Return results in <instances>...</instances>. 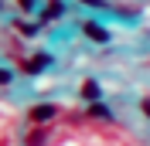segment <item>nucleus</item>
I'll return each mask as SVG.
<instances>
[{
    "label": "nucleus",
    "instance_id": "nucleus-4",
    "mask_svg": "<svg viewBox=\"0 0 150 146\" xmlns=\"http://www.w3.org/2000/svg\"><path fill=\"white\" fill-rule=\"evenodd\" d=\"M82 95H85V99H96V95H99V88H96V82H85Z\"/></svg>",
    "mask_w": 150,
    "mask_h": 146
},
{
    "label": "nucleus",
    "instance_id": "nucleus-5",
    "mask_svg": "<svg viewBox=\"0 0 150 146\" xmlns=\"http://www.w3.org/2000/svg\"><path fill=\"white\" fill-rule=\"evenodd\" d=\"M21 7H34V0H21Z\"/></svg>",
    "mask_w": 150,
    "mask_h": 146
},
{
    "label": "nucleus",
    "instance_id": "nucleus-1",
    "mask_svg": "<svg viewBox=\"0 0 150 146\" xmlns=\"http://www.w3.org/2000/svg\"><path fill=\"white\" fill-rule=\"evenodd\" d=\"M55 116V105H34V109H31V119H34V122H45V119H51Z\"/></svg>",
    "mask_w": 150,
    "mask_h": 146
},
{
    "label": "nucleus",
    "instance_id": "nucleus-8",
    "mask_svg": "<svg viewBox=\"0 0 150 146\" xmlns=\"http://www.w3.org/2000/svg\"><path fill=\"white\" fill-rule=\"evenodd\" d=\"M85 4H96V0H85Z\"/></svg>",
    "mask_w": 150,
    "mask_h": 146
},
{
    "label": "nucleus",
    "instance_id": "nucleus-2",
    "mask_svg": "<svg viewBox=\"0 0 150 146\" xmlns=\"http://www.w3.org/2000/svg\"><path fill=\"white\" fill-rule=\"evenodd\" d=\"M85 34L96 37V41H106V31H103V27H96V24H85Z\"/></svg>",
    "mask_w": 150,
    "mask_h": 146
},
{
    "label": "nucleus",
    "instance_id": "nucleus-3",
    "mask_svg": "<svg viewBox=\"0 0 150 146\" xmlns=\"http://www.w3.org/2000/svg\"><path fill=\"white\" fill-rule=\"evenodd\" d=\"M41 143H45V133H41V129H34V133L28 136V146H41Z\"/></svg>",
    "mask_w": 150,
    "mask_h": 146
},
{
    "label": "nucleus",
    "instance_id": "nucleus-7",
    "mask_svg": "<svg viewBox=\"0 0 150 146\" xmlns=\"http://www.w3.org/2000/svg\"><path fill=\"white\" fill-rule=\"evenodd\" d=\"M143 112H147V116H150V102H143Z\"/></svg>",
    "mask_w": 150,
    "mask_h": 146
},
{
    "label": "nucleus",
    "instance_id": "nucleus-6",
    "mask_svg": "<svg viewBox=\"0 0 150 146\" xmlns=\"http://www.w3.org/2000/svg\"><path fill=\"white\" fill-rule=\"evenodd\" d=\"M7 78H10V75H7V72H0V85H4V82H7Z\"/></svg>",
    "mask_w": 150,
    "mask_h": 146
}]
</instances>
